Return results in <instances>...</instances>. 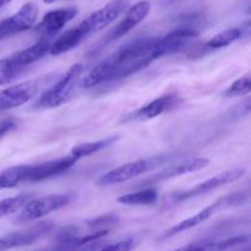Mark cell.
I'll return each mask as SVG.
<instances>
[{
    "mask_svg": "<svg viewBox=\"0 0 251 251\" xmlns=\"http://www.w3.org/2000/svg\"><path fill=\"white\" fill-rule=\"evenodd\" d=\"M248 200V194L245 193H235V194H229V195H226L223 198H220L218 200H216L215 202L211 203L210 206L203 208L202 211H200L199 213H196L193 217L188 218V220L183 221V222L178 223V225L173 226L172 228H169L168 230L163 233L161 235V239H168V238L173 237V235L179 234L181 232H185V230L193 229V228L198 227V226L202 225L203 222L208 220V218L212 217L216 212L222 210H227V208L237 207V206H242L247 202Z\"/></svg>",
    "mask_w": 251,
    "mask_h": 251,
    "instance_id": "cell-4",
    "label": "cell"
},
{
    "mask_svg": "<svg viewBox=\"0 0 251 251\" xmlns=\"http://www.w3.org/2000/svg\"><path fill=\"white\" fill-rule=\"evenodd\" d=\"M53 228L54 225L51 222H41L26 229L9 233L4 237H0V251H7L33 244L50 233Z\"/></svg>",
    "mask_w": 251,
    "mask_h": 251,
    "instance_id": "cell-8",
    "label": "cell"
},
{
    "mask_svg": "<svg viewBox=\"0 0 251 251\" xmlns=\"http://www.w3.org/2000/svg\"><path fill=\"white\" fill-rule=\"evenodd\" d=\"M11 1V0H0V7L5 6L6 4H9V2Z\"/></svg>",
    "mask_w": 251,
    "mask_h": 251,
    "instance_id": "cell-30",
    "label": "cell"
},
{
    "mask_svg": "<svg viewBox=\"0 0 251 251\" xmlns=\"http://www.w3.org/2000/svg\"><path fill=\"white\" fill-rule=\"evenodd\" d=\"M16 129V123L12 119H5L0 123V139H2L4 136H6L9 132H11L12 130Z\"/></svg>",
    "mask_w": 251,
    "mask_h": 251,
    "instance_id": "cell-28",
    "label": "cell"
},
{
    "mask_svg": "<svg viewBox=\"0 0 251 251\" xmlns=\"http://www.w3.org/2000/svg\"><path fill=\"white\" fill-rule=\"evenodd\" d=\"M150 9H151V4L149 1H139L134 6L127 9L124 19L107 34V37H105V43L115 41V39L125 36L132 28H135L149 15Z\"/></svg>",
    "mask_w": 251,
    "mask_h": 251,
    "instance_id": "cell-14",
    "label": "cell"
},
{
    "mask_svg": "<svg viewBox=\"0 0 251 251\" xmlns=\"http://www.w3.org/2000/svg\"><path fill=\"white\" fill-rule=\"evenodd\" d=\"M156 39L139 38L120 47L82 77L78 86L82 88H91L105 82L129 77L144 70L158 59L154 51Z\"/></svg>",
    "mask_w": 251,
    "mask_h": 251,
    "instance_id": "cell-1",
    "label": "cell"
},
{
    "mask_svg": "<svg viewBox=\"0 0 251 251\" xmlns=\"http://www.w3.org/2000/svg\"><path fill=\"white\" fill-rule=\"evenodd\" d=\"M50 46H51L50 38L42 37L38 42L32 44V46L28 47V48L14 54L12 56H14V59L16 60V63L19 64V65L25 66V68H26L27 65L33 64L34 61L39 60V59L43 58L47 53H49Z\"/></svg>",
    "mask_w": 251,
    "mask_h": 251,
    "instance_id": "cell-17",
    "label": "cell"
},
{
    "mask_svg": "<svg viewBox=\"0 0 251 251\" xmlns=\"http://www.w3.org/2000/svg\"><path fill=\"white\" fill-rule=\"evenodd\" d=\"M44 2H46V4H51V2H55V1H58V0H43Z\"/></svg>",
    "mask_w": 251,
    "mask_h": 251,
    "instance_id": "cell-31",
    "label": "cell"
},
{
    "mask_svg": "<svg viewBox=\"0 0 251 251\" xmlns=\"http://www.w3.org/2000/svg\"><path fill=\"white\" fill-rule=\"evenodd\" d=\"M180 102V98L176 95L163 96V97L157 98V100L150 102L149 104L139 108V109H136L135 112L125 115V117L123 118L122 123L145 122V120L153 119V118L158 117V115L163 114V113L166 112H169V110H172L173 108H176Z\"/></svg>",
    "mask_w": 251,
    "mask_h": 251,
    "instance_id": "cell-12",
    "label": "cell"
},
{
    "mask_svg": "<svg viewBox=\"0 0 251 251\" xmlns=\"http://www.w3.org/2000/svg\"><path fill=\"white\" fill-rule=\"evenodd\" d=\"M119 222V217L115 213H108V215H102L97 218H93L86 222V225L90 228L95 229L96 232L98 230H107L105 228L109 226H114Z\"/></svg>",
    "mask_w": 251,
    "mask_h": 251,
    "instance_id": "cell-26",
    "label": "cell"
},
{
    "mask_svg": "<svg viewBox=\"0 0 251 251\" xmlns=\"http://www.w3.org/2000/svg\"><path fill=\"white\" fill-rule=\"evenodd\" d=\"M37 16L38 9L36 5L32 2L22 5L16 14L0 21V41L31 28L36 24Z\"/></svg>",
    "mask_w": 251,
    "mask_h": 251,
    "instance_id": "cell-10",
    "label": "cell"
},
{
    "mask_svg": "<svg viewBox=\"0 0 251 251\" xmlns=\"http://www.w3.org/2000/svg\"><path fill=\"white\" fill-rule=\"evenodd\" d=\"M207 166H208L207 158H203V157L189 158L186 159V161H183L181 163L167 167L166 169H163V171L159 172V173L154 174V176H151L150 179H146V180H144L142 183H140L139 185H145L147 186V188H150V186L153 185V184L169 180V179L176 178V176H184V174L201 171V169L206 168Z\"/></svg>",
    "mask_w": 251,
    "mask_h": 251,
    "instance_id": "cell-13",
    "label": "cell"
},
{
    "mask_svg": "<svg viewBox=\"0 0 251 251\" xmlns=\"http://www.w3.org/2000/svg\"><path fill=\"white\" fill-rule=\"evenodd\" d=\"M158 200V193L154 188H144L135 193L125 194L118 198V202L127 206H150L154 205Z\"/></svg>",
    "mask_w": 251,
    "mask_h": 251,
    "instance_id": "cell-19",
    "label": "cell"
},
{
    "mask_svg": "<svg viewBox=\"0 0 251 251\" xmlns=\"http://www.w3.org/2000/svg\"><path fill=\"white\" fill-rule=\"evenodd\" d=\"M55 78L56 75L41 76L34 80L25 81V82L1 90L0 91V110L12 109V108L25 104L29 100L36 97L42 88L53 85Z\"/></svg>",
    "mask_w": 251,
    "mask_h": 251,
    "instance_id": "cell-5",
    "label": "cell"
},
{
    "mask_svg": "<svg viewBox=\"0 0 251 251\" xmlns=\"http://www.w3.org/2000/svg\"><path fill=\"white\" fill-rule=\"evenodd\" d=\"M245 171L243 168H235L230 169V171H226L223 173L217 174L213 178L207 179L203 183L199 184V185L194 186V188L189 189V190L183 191L180 194H176L174 196V201L176 202H183V201L190 200V199L196 198V196L205 195V194L210 193V191L215 190V189L221 188V186L226 185V184L234 183V181L239 180L243 176H244Z\"/></svg>",
    "mask_w": 251,
    "mask_h": 251,
    "instance_id": "cell-11",
    "label": "cell"
},
{
    "mask_svg": "<svg viewBox=\"0 0 251 251\" xmlns=\"http://www.w3.org/2000/svg\"><path fill=\"white\" fill-rule=\"evenodd\" d=\"M43 251H53V250H43Z\"/></svg>",
    "mask_w": 251,
    "mask_h": 251,
    "instance_id": "cell-32",
    "label": "cell"
},
{
    "mask_svg": "<svg viewBox=\"0 0 251 251\" xmlns=\"http://www.w3.org/2000/svg\"><path fill=\"white\" fill-rule=\"evenodd\" d=\"M25 69H26L25 66L16 63L12 55L0 59V86L6 85L19 77L24 73Z\"/></svg>",
    "mask_w": 251,
    "mask_h": 251,
    "instance_id": "cell-21",
    "label": "cell"
},
{
    "mask_svg": "<svg viewBox=\"0 0 251 251\" xmlns=\"http://www.w3.org/2000/svg\"><path fill=\"white\" fill-rule=\"evenodd\" d=\"M173 156L171 154H158V156H152L149 158L137 159V161L129 162L126 164L118 167V168L112 169L108 173L103 174L100 179H98L97 184L100 186H108L113 185V184L125 183L127 180H131L135 176H141V174L151 172L153 169L158 168V167L163 166V164L168 163Z\"/></svg>",
    "mask_w": 251,
    "mask_h": 251,
    "instance_id": "cell-2",
    "label": "cell"
},
{
    "mask_svg": "<svg viewBox=\"0 0 251 251\" xmlns=\"http://www.w3.org/2000/svg\"><path fill=\"white\" fill-rule=\"evenodd\" d=\"M24 172L25 164L4 169L0 173V190L15 188L20 183H24Z\"/></svg>",
    "mask_w": 251,
    "mask_h": 251,
    "instance_id": "cell-22",
    "label": "cell"
},
{
    "mask_svg": "<svg viewBox=\"0 0 251 251\" xmlns=\"http://www.w3.org/2000/svg\"><path fill=\"white\" fill-rule=\"evenodd\" d=\"M31 194H20L14 198H7L0 201V218L21 210L28 201H31Z\"/></svg>",
    "mask_w": 251,
    "mask_h": 251,
    "instance_id": "cell-23",
    "label": "cell"
},
{
    "mask_svg": "<svg viewBox=\"0 0 251 251\" xmlns=\"http://www.w3.org/2000/svg\"><path fill=\"white\" fill-rule=\"evenodd\" d=\"M77 159L74 158L71 154L66 157H61V158L53 159V161L43 162L39 164H26L25 166L24 172V183L25 181H42L46 179L53 178V176H59V174L64 173L71 167L75 166Z\"/></svg>",
    "mask_w": 251,
    "mask_h": 251,
    "instance_id": "cell-9",
    "label": "cell"
},
{
    "mask_svg": "<svg viewBox=\"0 0 251 251\" xmlns=\"http://www.w3.org/2000/svg\"><path fill=\"white\" fill-rule=\"evenodd\" d=\"M74 200V194H55V195H48L44 198L34 199L28 201L22 207L21 212L16 216L15 222L25 223L36 221L38 218L44 217L49 213L58 211L60 208L68 206Z\"/></svg>",
    "mask_w": 251,
    "mask_h": 251,
    "instance_id": "cell-6",
    "label": "cell"
},
{
    "mask_svg": "<svg viewBox=\"0 0 251 251\" xmlns=\"http://www.w3.org/2000/svg\"><path fill=\"white\" fill-rule=\"evenodd\" d=\"M135 245H136V242L134 239H125L123 242L115 243V244L104 245L98 251H131Z\"/></svg>",
    "mask_w": 251,
    "mask_h": 251,
    "instance_id": "cell-27",
    "label": "cell"
},
{
    "mask_svg": "<svg viewBox=\"0 0 251 251\" xmlns=\"http://www.w3.org/2000/svg\"><path fill=\"white\" fill-rule=\"evenodd\" d=\"M82 64H75L69 69L68 73L61 76L55 83L50 86L47 91H44L36 102V108H56L64 104L70 100L74 90L78 85L81 80V75L83 73Z\"/></svg>",
    "mask_w": 251,
    "mask_h": 251,
    "instance_id": "cell-3",
    "label": "cell"
},
{
    "mask_svg": "<svg viewBox=\"0 0 251 251\" xmlns=\"http://www.w3.org/2000/svg\"><path fill=\"white\" fill-rule=\"evenodd\" d=\"M127 9V0H112L102 9L91 14L78 26L82 28L86 36L100 31L114 22Z\"/></svg>",
    "mask_w": 251,
    "mask_h": 251,
    "instance_id": "cell-7",
    "label": "cell"
},
{
    "mask_svg": "<svg viewBox=\"0 0 251 251\" xmlns=\"http://www.w3.org/2000/svg\"><path fill=\"white\" fill-rule=\"evenodd\" d=\"M249 242L248 235H239V237L228 238V239L221 240V242H203L202 250L201 251H227L237 245L245 244Z\"/></svg>",
    "mask_w": 251,
    "mask_h": 251,
    "instance_id": "cell-24",
    "label": "cell"
},
{
    "mask_svg": "<svg viewBox=\"0 0 251 251\" xmlns=\"http://www.w3.org/2000/svg\"><path fill=\"white\" fill-rule=\"evenodd\" d=\"M119 139L118 136H110L104 140H100V141H93V142H85V144L76 145L73 150H71V156L75 159L83 158V157H88L93 153L102 151V150L107 149L108 146L114 144L117 140Z\"/></svg>",
    "mask_w": 251,
    "mask_h": 251,
    "instance_id": "cell-20",
    "label": "cell"
},
{
    "mask_svg": "<svg viewBox=\"0 0 251 251\" xmlns=\"http://www.w3.org/2000/svg\"><path fill=\"white\" fill-rule=\"evenodd\" d=\"M250 25L249 21L244 22L242 26L239 27H232V28L225 29V31L220 32L218 34L213 36L207 43L205 44L206 49H221L225 47L229 46L233 42L238 41L239 38L244 37L245 34L249 33Z\"/></svg>",
    "mask_w": 251,
    "mask_h": 251,
    "instance_id": "cell-18",
    "label": "cell"
},
{
    "mask_svg": "<svg viewBox=\"0 0 251 251\" xmlns=\"http://www.w3.org/2000/svg\"><path fill=\"white\" fill-rule=\"evenodd\" d=\"M251 91V80L249 75L240 77L235 82H233L227 90L223 92L225 97H238V96L249 95Z\"/></svg>",
    "mask_w": 251,
    "mask_h": 251,
    "instance_id": "cell-25",
    "label": "cell"
},
{
    "mask_svg": "<svg viewBox=\"0 0 251 251\" xmlns=\"http://www.w3.org/2000/svg\"><path fill=\"white\" fill-rule=\"evenodd\" d=\"M201 250H202V243H199V244H189L173 251H201Z\"/></svg>",
    "mask_w": 251,
    "mask_h": 251,
    "instance_id": "cell-29",
    "label": "cell"
},
{
    "mask_svg": "<svg viewBox=\"0 0 251 251\" xmlns=\"http://www.w3.org/2000/svg\"><path fill=\"white\" fill-rule=\"evenodd\" d=\"M86 37L87 36H86L85 32L82 31L80 26L74 27V28L69 29L65 33L61 34L59 38H56L51 43L49 54H51V55H60V54L66 53V51L77 47Z\"/></svg>",
    "mask_w": 251,
    "mask_h": 251,
    "instance_id": "cell-16",
    "label": "cell"
},
{
    "mask_svg": "<svg viewBox=\"0 0 251 251\" xmlns=\"http://www.w3.org/2000/svg\"><path fill=\"white\" fill-rule=\"evenodd\" d=\"M76 15H77L76 7H64V9L53 10L44 15L42 21L37 25L36 29L39 33L43 34V37L50 38L59 31H61L68 22L75 19Z\"/></svg>",
    "mask_w": 251,
    "mask_h": 251,
    "instance_id": "cell-15",
    "label": "cell"
}]
</instances>
